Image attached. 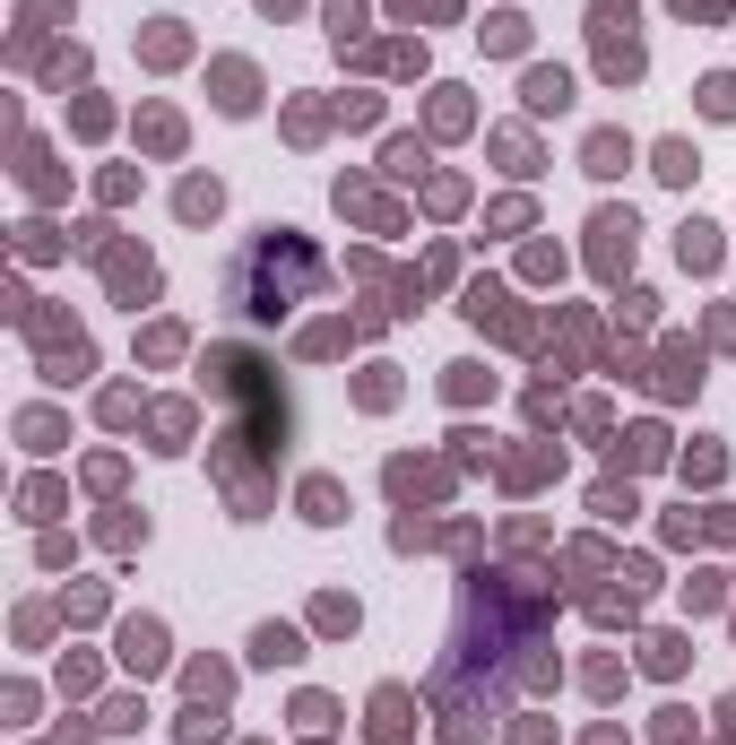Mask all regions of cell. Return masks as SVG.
<instances>
[{
	"instance_id": "1",
	"label": "cell",
	"mask_w": 736,
	"mask_h": 745,
	"mask_svg": "<svg viewBox=\"0 0 736 745\" xmlns=\"http://www.w3.org/2000/svg\"><path fill=\"white\" fill-rule=\"evenodd\" d=\"M321 286V251L304 244L295 226H260L235 260V277H226V295H235V312L251 321H277V312H295L304 295Z\"/></svg>"
},
{
	"instance_id": "2",
	"label": "cell",
	"mask_w": 736,
	"mask_h": 745,
	"mask_svg": "<svg viewBox=\"0 0 736 745\" xmlns=\"http://www.w3.org/2000/svg\"><path fill=\"white\" fill-rule=\"evenodd\" d=\"M632 209H598L590 217V260H598V277H624V260H632Z\"/></svg>"
},
{
	"instance_id": "3",
	"label": "cell",
	"mask_w": 736,
	"mask_h": 745,
	"mask_svg": "<svg viewBox=\"0 0 736 745\" xmlns=\"http://www.w3.org/2000/svg\"><path fill=\"white\" fill-rule=\"evenodd\" d=\"M407 720H416V694L407 685H381L372 694V720H365V745H407Z\"/></svg>"
},
{
	"instance_id": "4",
	"label": "cell",
	"mask_w": 736,
	"mask_h": 745,
	"mask_svg": "<svg viewBox=\"0 0 736 745\" xmlns=\"http://www.w3.org/2000/svg\"><path fill=\"white\" fill-rule=\"evenodd\" d=\"M105 277H114V295H122L130 312L156 295V260H147V251H105Z\"/></svg>"
},
{
	"instance_id": "5",
	"label": "cell",
	"mask_w": 736,
	"mask_h": 745,
	"mask_svg": "<svg viewBox=\"0 0 736 745\" xmlns=\"http://www.w3.org/2000/svg\"><path fill=\"white\" fill-rule=\"evenodd\" d=\"M122 667H130V676H156V667H165V624H156V616H130L122 624Z\"/></svg>"
},
{
	"instance_id": "6",
	"label": "cell",
	"mask_w": 736,
	"mask_h": 745,
	"mask_svg": "<svg viewBox=\"0 0 736 745\" xmlns=\"http://www.w3.org/2000/svg\"><path fill=\"white\" fill-rule=\"evenodd\" d=\"M209 87H217V114H251V105H260V70H251V61H217Z\"/></svg>"
},
{
	"instance_id": "7",
	"label": "cell",
	"mask_w": 736,
	"mask_h": 745,
	"mask_svg": "<svg viewBox=\"0 0 736 745\" xmlns=\"http://www.w3.org/2000/svg\"><path fill=\"white\" fill-rule=\"evenodd\" d=\"M390 495H399V502L451 495V469H442V460H390Z\"/></svg>"
},
{
	"instance_id": "8",
	"label": "cell",
	"mask_w": 736,
	"mask_h": 745,
	"mask_svg": "<svg viewBox=\"0 0 736 745\" xmlns=\"http://www.w3.org/2000/svg\"><path fill=\"white\" fill-rule=\"evenodd\" d=\"M598 70H607L615 87H624V79H641V44H632L624 26H598Z\"/></svg>"
},
{
	"instance_id": "9",
	"label": "cell",
	"mask_w": 736,
	"mask_h": 745,
	"mask_svg": "<svg viewBox=\"0 0 736 745\" xmlns=\"http://www.w3.org/2000/svg\"><path fill=\"white\" fill-rule=\"evenodd\" d=\"M304 520H321V529H339V520H347V486H339V477H304Z\"/></svg>"
},
{
	"instance_id": "10",
	"label": "cell",
	"mask_w": 736,
	"mask_h": 745,
	"mask_svg": "<svg viewBox=\"0 0 736 745\" xmlns=\"http://www.w3.org/2000/svg\"><path fill=\"white\" fill-rule=\"evenodd\" d=\"M174 209H182V226H209V217L226 209V191H217V174H191V182L174 191Z\"/></svg>"
},
{
	"instance_id": "11",
	"label": "cell",
	"mask_w": 736,
	"mask_h": 745,
	"mask_svg": "<svg viewBox=\"0 0 736 745\" xmlns=\"http://www.w3.org/2000/svg\"><path fill=\"white\" fill-rule=\"evenodd\" d=\"M658 460H667V425H632L615 442V469H658Z\"/></svg>"
},
{
	"instance_id": "12",
	"label": "cell",
	"mask_w": 736,
	"mask_h": 745,
	"mask_svg": "<svg viewBox=\"0 0 736 745\" xmlns=\"http://www.w3.org/2000/svg\"><path fill=\"white\" fill-rule=\"evenodd\" d=\"M251 659H260V667H295V659H304V632H295V624H260V632H251Z\"/></svg>"
},
{
	"instance_id": "13",
	"label": "cell",
	"mask_w": 736,
	"mask_h": 745,
	"mask_svg": "<svg viewBox=\"0 0 736 745\" xmlns=\"http://www.w3.org/2000/svg\"><path fill=\"white\" fill-rule=\"evenodd\" d=\"M581 165H590V174L607 182V174H624V165H632V139H624V130H590V147H581Z\"/></svg>"
},
{
	"instance_id": "14",
	"label": "cell",
	"mask_w": 736,
	"mask_h": 745,
	"mask_svg": "<svg viewBox=\"0 0 736 745\" xmlns=\"http://www.w3.org/2000/svg\"><path fill=\"white\" fill-rule=\"evenodd\" d=\"M650 381H658L667 399H685V390H702V356H693V347H667V356H658V372H650Z\"/></svg>"
},
{
	"instance_id": "15",
	"label": "cell",
	"mask_w": 736,
	"mask_h": 745,
	"mask_svg": "<svg viewBox=\"0 0 736 745\" xmlns=\"http://www.w3.org/2000/svg\"><path fill=\"white\" fill-rule=\"evenodd\" d=\"M520 96H529V114H563V105H572V79H563V70H529Z\"/></svg>"
},
{
	"instance_id": "16",
	"label": "cell",
	"mask_w": 736,
	"mask_h": 745,
	"mask_svg": "<svg viewBox=\"0 0 736 745\" xmlns=\"http://www.w3.org/2000/svg\"><path fill=\"white\" fill-rule=\"evenodd\" d=\"M339 209H347V217H372L381 235H399V209H390L381 191H365V182H339Z\"/></svg>"
},
{
	"instance_id": "17",
	"label": "cell",
	"mask_w": 736,
	"mask_h": 745,
	"mask_svg": "<svg viewBox=\"0 0 736 745\" xmlns=\"http://www.w3.org/2000/svg\"><path fill=\"white\" fill-rule=\"evenodd\" d=\"M676 260H685V269H720V226H702V217H693V226L676 235Z\"/></svg>"
},
{
	"instance_id": "18",
	"label": "cell",
	"mask_w": 736,
	"mask_h": 745,
	"mask_svg": "<svg viewBox=\"0 0 736 745\" xmlns=\"http://www.w3.org/2000/svg\"><path fill=\"white\" fill-rule=\"evenodd\" d=\"M147 434H156V451H182V442H191V407H182V399H165V407L147 416Z\"/></svg>"
},
{
	"instance_id": "19",
	"label": "cell",
	"mask_w": 736,
	"mask_h": 745,
	"mask_svg": "<svg viewBox=\"0 0 736 745\" xmlns=\"http://www.w3.org/2000/svg\"><path fill=\"white\" fill-rule=\"evenodd\" d=\"M702 114H711V122H736V70H711V79H702Z\"/></svg>"
},
{
	"instance_id": "20",
	"label": "cell",
	"mask_w": 736,
	"mask_h": 745,
	"mask_svg": "<svg viewBox=\"0 0 736 745\" xmlns=\"http://www.w3.org/2000/svg\"><path fill=\"white\" fill-rule=\"evenodd\" d=\"M182 52H191V44H182V17H156V26H147V61L165 70V61H182Z\"/></svg>"
},
{
	"instance_id": "21",
	"label": "cell",
	"mask_w": 736,
	"mask_h": 745,
	"mask_svg": "<svg viewBox=\"0 0 736 745\" xmlns=\"http://www.w3.org/2000/svg\"><path fill=\"white\" fill-rule=\"evenodd\" d=\"M650 174H658V182H693V147H685V139H658Z\"/></svg>"
},
{
	"instance_id": "22",
	"label": "cell",
	"mask_w": 736,
	"mask_h": 745,
	"mask_svg": "<svg viewBox=\"0 0 736 745\" xmlns=\"http://www.w3.org/2000/svg\"><path fill=\"white\" fill-rule=\"evenodd\" d=\"M555 469H563V451H520V460H502L511 486H537V477H555Z\"/></svg>"
},
{
	"instance_id": "23",
	"label": "cell",
	"mask_w": 736,
	"mask_h": 745,
	"mask_svg": "<svg viewBox=\"0 0 736 745\" xmlns=\"http://www.w3.org/2000/svg\"><path fill=\"white\" fill-rule=\"evenodd\" d=\"M641 667H650V676H676V667H685V641H676V632H650V641H641Z\"/></svg>"
},
{
	"instance_id": "24",
	"label": "cell",
	"mask_w": 736,
	"mask_h": 745,
	"mask_svg": "<svg viewBox=\"0 0 736 745\" xmlns=\"http://www.w3.org/2000/svg\"><path fill=\"white\" fill-rule=\"evenodd\" d=\"M312 632H330V641H339V632H356V599H339V590H330V599L312 607Z\"/></svg>"
},
{
	"instance_id": "25",
	"label": "cell",
	"mask_w": 736,
	"mask_h": 745,
	"mask_svg": "<svg viewBox=\"0 0 736 745\" xmlns=\"http://www.w3.org/2000/svg\"><path fill=\"white\" fill-rule=\"evenodd\" d=\"M381 174H390V182L425 174V147H416V139H390V147H381Z\"/></svg>"
},
{
	"instance_id": "26",
	"label": "cell",
	"mask_w": 736,
	"mask_h": 745,
	"mask_svg": "<svg viewBox=\"0 0 736 745\" xmlns=\"http://www.w3.org/2000/svg\"><path fill=\"white\" fill-rule=\"evenodd\" d=\"M17 442H26V451H52V442H61V416L26 407V416H17Z\"/></svg>"
},
{
	"instance_id": "27",
	"label": "cell",
	"mask_w": 736,
	"mask_h": 745,
	"mask_svg": "<svg viewBox=\"0 0 736 745\" xmlns=\"http://www.w3.org/2000/svg\"><path fill=\"white\" fill-rule=\"evenodd\" d=\"M477 35H486V52H520V44H529V26H520L511 9H502V17H486Z\"/></svg>"
},
{
	"instance_id": "28",
	"label": "cell",
	"mask_w": 736,
	"mask_h": 745,
	"mask_svg": "<svg viewBox=\"0 0 736 745\" xmlns=\"http://www.w3.org/2000/svg\"><path fill=\"white\" fill-rule=\"evenodd\" d=\"M494 156H502L511 174H537V147H529V130H502V139H494Z\"/></svg>"
},
{
	"instance_id": "29",
	"label": "cell",
	"mask_w": 736,
	"mask_h": 745,
	"mask_svg": "<svg viewBox=\"0 0 736 745\" xmlns=\"http://www.w3.org/2000/svg\"><path fill=\"white\" fill-rule=\"evenodd\" d=\"M139 356H147V365H174V356H182V330H174V321H156V330L139 339Z\"/></svg>"
},
{
	"instance_id": "30",
	"label": "cell",
	"mask_w": 736,
	"mask_h": 745,
	"mask_svg": "<svg viewBox=\"0 0 736 745\" xmlns=\"http://www.w3.org/2000/svg\"><path fill=\"white\" fill-rule=\"evenodd\" d=\"M434 130H468V96L460 87H434Z\"/></svg>"
},
{
	"instance_id": "31",
	"label": "cell",
	"mask_w": 736,
	"mask_h": 745,
	"mask_svg": "<svg viewBox=\"0 0 736 745\" xmlns=\"http://www.w3.org/2000/svg\"><path fill=\"white\" fill-rule=\"evenodd\" d=\"M147 147H156V156H174V147H182V122H174V114H165V105H156V114H147Z\"/></svg>"
},
{
	"instance_id": "32",
	"label": "cell",
	"mask_w": 736,
	"mask_h": 745,
	"mask_svg": "<svg viewBox=\"0 0 736 745\" xmlns=\"http://www.w3.org/2000/svg\"><path fill=\"white\" fill-rule=\"evenodd\" d=\"M442 390H451V399H477V390H494V372L486 365H451V372H442Z\"/></svg>"
},
{
	"instance_id": "33",
	"label": "cell",
	"mask_w": 736,
	"mask_h": 745,
	"mask_svg": "<svg viewBox=\"0 0 736 745\" xmlns=\"http://www.w3.org/2000/svg\"><path fill=\"white\" fill-rule=\"evenodd\" d=\"M590 511H598V520H632V486H598V495H590Z\"/></svg>"
},
{
	"instance_id": "34",
	"label": "cell",
	"mask_w": 736,
	"mask_h": 745,
	"mask_svg": "<svg viewBox=\"0 0 736 745\" xmlns=\"http://www.w3.org/2000/svg\"><path fill=\"white\" fill-rule=\"evenodd\" d=\"M17 511H26V520H52V511H61V486H44V477H35V486L17 495Z\"/></svg>"
},
{
	"instance_id": "35",
	"label": "cell",
	"mask_w": 736,
	"mask_h": 745,
	"mask_svg": "<svg viewBox=\"0 0 736 745\" xmlns=\"http://www.w3.org/2000/svg\"><path fill=\"white\" fill-rule=\"evenodd\" d=\"M685 477H693V486L720 477V442H711V434H702V451H685Z\"/></svg>"
},
{
	"instance_id": "36",
	"label": "cell",
	"mask_w": 736,
	"mask_h": 745,
	"mask_svg": "<svg viewBox=\"0 0 736 745\" xmlns=\"http://www.w3.org/2000/svg\"><path fill=\"white\" fill-rule=\"evenodd\" d=\"M390 537H399V555H416V546H434V537H442V529H434V520H416V511H407V520H399V529H390Z\"/></svg>"
},
{
	"instance_id": "37",
	"label": "cell",
	"mask_w": 736,
	"mask_h": 745,
	"mask_svg": "<svg viewBox=\"0 0 736 745\" xmlns=\"http://www.w3.org/2000/svg\"><path fill=\"white\" fill-rule=\"evenodd\" d=\"M330 35H339V44L365 35V0H330Z\"/></svg>"
},
{
	"instance_id": "38",
	"label": "cell",
	"mask_w": 736,
	"mask_h": 745,
	"mask_svg": "<svg viewBox=\"0 0 736 745\" xmlns=\"http://www.w3.org/2000/svg\"><path fill=\"white\" fill-rule=\"evenodd\" d=\"M61 607H70V624H87V616H105V590H96V581H79Z\"/></svg>"
},
{
	"instance_id": "39",
	"label": "cell",
	"mask_w": 736,
	"mask_h": 745,
	"mask_svg": "<svg viewBox=\"0 0 736 745\" xmlns=\"http://www.w3.org/2000/svg\"><path fill=\"white\" fill-rule=\"evenodd\" d=\"M650 729H658V745H693V711H658Z\"/></svg>"
},
{
	"instance_id": "40",
	"label": "cell",
	"mask_w": 736,
	"mask_h": 745,
	"mask_svg": "<svg viewBox=\"0 0 736 745\" xmlns=\"http://www.w3.org/2000/svg\"><path fill=\"white\" fill-rule=\"evenodd\" d=\"M339 347H347V330H339V321H321V330H304V356H339Z\"/></svg>"
},
{
	"instance_id": "41",
	"label": "cell",
	"mask_w": 736,
	"mask_h": 745,
	"mask_svg": "<svg viewBox=\"0 0 736 745\" xmlns=\"http://www.w3.org/2000/svg\"><path fill=\"white\" fill-rule=\"evenodd\" d=\"M295 720H304V729H330V720H339V702H330V694H304V702H295Z\"/></svg>"
},
{
	"instance_id": "42",
	"label": "cell",
	"mask_w": 736,
	"mask_h": 745,
	"mask_svg": "<svg viewBox=\"0 0 736 745\" xmlns=\"http://www.w3.org/2000/svg\"><path fill=\"white\" fill-rule=\"evenodd\" d=\"M139 537H147V520H130V511H114V520H105V546H139Z\"/></svg>"
},
{
	"instance_id": "43",
	"label": "cell",
	"mask_w": 736,
	"mask_h": 745,
	"mask_svg": "<svg viewBox=\"0 0 736 745\" xmlns=\"http://www.w3.org/2000/svg\"><path fill=\"white\" fill-rule=\"evenodd\" d=\"M390 399H399V381H390V365H372L365 372V407H390Z\"/></svg>"
},
{
	"instance_id": "44",
	"label": "cell",
	"mask_w": 736,
	"mask_h": 745,
	"mask_svg": "<svg viewBox=\"0 0 736 745\" xmlns=\"http://www.w3.org/2000/svg\"><path fill=\"white\" fill-rule=\"evenodd\" d=\"M87 486H96V495H114V486H122V460H114V451H105V460H87Z\"/></svg>"
},
{
	"instance_id": "45",
	"label": "cell",
	"mask_w": 736,
	"mask_h": 745,
	"mask_svg": "<svg viewBox=\"0 0 736 745\" xmlns=\"http://www.w3.org/2000/svg\"><path fill=\"white\" fill-rule=\"evenodd\" d=\"M685 607H720V572H693L685 581Z\"/></svg>"
},
{
	"instance_id": "46",
	"label": "cell",
	"mask_w": 736,
	"mask_h": 745,
	"mask_svg": "<svg viewBox=\"0 0 736 745\" xmlns=\"http://www.w3.org/2000/svg\"><path fill=\"white\" fill-rule=\"evenodd\" d=\"M61 17H70L61 0H26V35H44V26H61Z\"/></svg>"
},
{
	"instance_id": "47",
	"label": "cell",
	"mask_w": 736,
	"mask_h": 745,
	"mask_svg": "<svg viewBox=\"0 0 736 745\" xmlns=\"http://www.w3.org/2000/svg\"><path fill=\"white\" fill-rule=\"evenodd\" d=\"M520 269H529V277H563V251H555V244H537L529 260H520Z\"/></svg>"
},
{
	"instance_id": "48",
	"label": "cell",
	"mask_w": 736,
	"mask_h": 745,
	"mask_svg": "<svg viewBox=\"0 0 736 745\" xmlns=\"http://www.w3.org/2000/svg\"><path fill=\"white\" fill-rule=\"evenodd\" d=\"M139 416V390H105V425H130Z\"/></svg>"
},
{
	"instance_id": "49",
	"label": "cell",
	"mask_w": 736,
	"mask_h": 745,
	"mask_svg": "<svg viewBox=\"0 0 736 745\" xmlns=\"http://www.w3.org/2000/svg\"><path fill=\"white\" fill-rule=\"evenodd\" d=\"M676 9H685V17H711V9H728V0H676Z\"/></svg>"
}]
</instances>
